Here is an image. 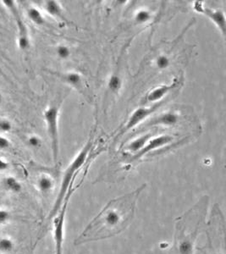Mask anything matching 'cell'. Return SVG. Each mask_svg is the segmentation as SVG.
Returning a JSON list of instances; mask_svg holds the SVG:
<instances>
[{"instance_id":"cell-1","label":"cell","mask_w":226,"mask_h":254,"mask_svg":"<svg viewBox=\"0 0 226 254\" xmlns=\"http://www.w3.org/2000/svg\"><path fill=\"white\" fill-rule=\"evenodd\" d=\"M144 188L141 186L133 192L110 200L75 239V246L110 238L124 232L134 219L136 203Z\"/></svg>"},{"instance_id":"cell-2","label":"cell","mask_w":226,"mask_h":254,"mask_svg":"<svg viewBox=\"0 0 226 254\" xmlns=\"http://www.w3.org/2000/svg\"><path fill=\"white\" fill-rule=\"evenodd\" d=\"M209 199L202 197L188 211L176 219L174 245L170 254H194L198 233L204 225Z\"/></svg>"},{"instance_id":"cell-3","label":"cell","mask_w":226,"mask_h":254,"mask_svg":"<svg viewBox=\"0 0 226 254\" xmlns=\"http://www.w3.org/2000/svg\"><path fill=\"white\" fill-rule=\"evenodd\" d=\"M207 245L203 254H226L225 219L220 207L214 205L207 226Z\"/></svg>"},{"instance_id":"cell-4","label":"cell","mask_w":226,"mask_h":254,"mask_svg":"<svg viewBox=\"0 0 226 254\" xmlns=\"http://www.w3.org/2000/svg\"><path fill=\"white\" fill-rule=\"evenodd\" d=\"M91 148V141H90L79 152L78 155L76 156L75 159H73L71 164L66 169V171L64 173L62 182H61V185H60V191H59V194L57 196L56 201L54 203V207L51 210L50 214L48 216V219H53L57 215V213H59L61 207L63 205L64 201H65L66 196H67V192L69 190V185L71 184V181H73V179L75 177V172L77 171L79 169L81 168L83 164L85 163Z\"/></svg>"},{"instance_id":"cell-5","label":"cell","mask_w":226,"mask_h":254,"mask_svg":"<svg viewBox=\"0 0 226 254\" xmlns=\"http://www.w3.org/2000/svg\"><path fill=\"white\" fill-rule=\"evenodd\" d=\"M59 114L60 108L57 105H50L44 110V118L47 134L50 138L51 148L54 163H57L60 153V140H59Z\"/></svg>"},{"instance_id":"cell-6","label":"cell","mask_w":226,"mask_h":254,"mask_svg":"<svg viewBox=\"0 0 226 254\" xmlns=\"http://www.w3.org/2000/svg\"><path fill=\"white\" fill-rule=\"evenodd\" d=\"M1 3L12 15L14 19L16 21L18 48L22 51L28 50L31 47V39L29 36L28 27L26 26L25 21L22 19L17 3L14 0H3L1 1Z\"/></svg>"},{"instance_id":"cell-7","label":"cell","mask_w":226,"mask_h":254,"mask_svg":"<svg viewBox=\"0 0 226 254\" xmlns=\"http://www.w3.org/2000/svg\"><path fill=\"white\" fill-rule=\"evenodd\" d=\"M163 103H164L163 101L158 102L157 104L151 105L149 107H140V108H136L135 111L133 112L132 115L130 116L128 121H126V124L124 125V127L120 128V130L117 133L115 138L122 136L123 134L126 133L132 128L138 126L142 121H145L148 116H150L151 114H153L154 112L156 111L158 108L163 105Z\"/></svg>"},{"instance_id":"cell-8","label":"cell","mask_w":226,"mask_h":254,"mask_svg":"<svg viewBox=\"0 0 226 254\" xmlns=\"http://www.w3.org/2000/svg\"><path fill=\"white\" fill-rule=\"evenodd\" d=\"M69 194L66 196L64 206L61 207L59 213L54 217V240L55 244V254H63L64 230L67 203L69 202Z\"/></svg>"},{"instance_id":"cell-9","label":"cell","mask_w":226,"mask_h":254,"mask_svg":"<svg viewBox=\"0 0 226 254\" xmlns=\"http://www.w3.org/2000/svg\"><path fill=\"white\" fill-rule=\"evenodd\" d=\"M194 9L196 11L203 14L207 16L208 19L210 20L214 25H216L218 29L220 30L224 38L226 37V16L225 13L222 10H214L208 7H206L203 3L198 2L195 3Z\"/></svg>"},{"instance_id":"cell-10","label":"cell","mask_w":226,"mask_h":254,"mask_svg":"<svg viewBox=\"0 0 226 254\" xmlns=\"http://www.w3.org/2000/svg\"><path fill=\"white\" fill-rule=\"evenodd\" d=\"M173 139L174 138L170 135H161V136L154 137V138L152 137L148 141V143L145 145L144 148L140 152L136 153L135 155L133 156V160L140 159L141 157H143L146 153H148L151 151H154V150L159 148L161 147L165 146L167 144L171 143Z\"/></svg>"},{"instance_id":"cell-11","label":"cell","mask_w":226,"mask_h":254,"mask_svg":"<svg viewBox=\"0 0 226 254\" xmlns=\"http://www.w3.org/2000/svg\"><path fill=\"white\" fill-rule=\"evenodd\" d=\"M179 85V82L171 83L170 85H161V86H156L154 89H152L150 92H148V94L146 96V101L148 103H155L157 104L158 102H160L163 98L172 92L176 86Z\"/></svg>"},{"instance_id":"cell-12","label":"cell","mask_w":226,"mask_h":254,"mask_svg":"<svg viewBox=\"0 0 226 254\" xmlns=\"http://www.w3.org/2000/svg\"><path fill=\"white\" fill-rule=\"evenodd\" d=\"M179 115L175 112H166L158 114L156 117L151 119L147 123L148 127L153 126H165V127H172L178 123Z\"/></svg>"},{"instance_id":"cell-13","label":"cell","mask_w":226,"mask_h":254,"mask_svg":"<svg viewBox=\"0 0 226 254\" xmlns=\"http://www.w3.org/2000/svg\"><path fill=\"white\" fill-rule=\"evenodd\" d=\"M60 79L64 83L68 84L69 86H72L74 88L78 90L79 92H83L85 91L84 88V83L81 74L75 71H69L64 74H58Z\"/></svg>"},{"instance_id":"cell-14","label":"cell","mask_w":226,"mask_h":254,"mask_svg":"<svg viewBox=\"0 0 226 254\" xmlns=\"http://www.w3.org/2000/svg\"><path fill=\"white\" fill-rule=\"evenodd\" d=\"M44 10L49 15L56 19L60 20L65 22H69L65 14H64L63 8L58 1L54 0H47L45 1L44 4Z\"/></svg>"},{"instance_id":"cell-15","label":"cell","mask_w":226,"mask_h":254,"mask_svg":"<svg viewBox=\"0 0 226 254\" xmlns=\"http://www.w3.org/2000/svg\"><path fill=\"white\" fill-rule=\"evenodd\" d=\"M36 188L42 194L50 193L54 188V181L50 175L42 174L36 181Z\"/></svg>"},{"instance_id":"cell-16","label":"cell","mask_w":226,"mask_h":254,"mask_svg":"<svg viewBox=\"0 0 226 254\" xmlns=\"http://www.w3.org/2000/svg\"><path fill=\"white\" fill-rule=\"evenodd\" d=\"M154 137V134L153 133H146L141 135L140 137L136 138L133 140L132 142H131L129 145L127 146V149L129 150L130 152H133L134 154L140 152L145 145L148 143V141Z\"/></svg>"},{"instance_id":"cell-17","label":"cell","mask_w":226,"mask_h":254,"mask_svg":"<svg viewBox=\"0 0 226 254\" xmlns=\"http://www.w3.org/2000/svg\"><path fill=\"white\" fill-rule=\"evenodd\" d=\"M3 186L5 190L10 193L18 194L22 190V182L13 175H8L3 178Z\"/></svg>"},{"instance_id":"cell-18","label":"cell","mask_w":226,"mask_h":254,"mask_svg":"<svg viewBox=\"0 0 226 254\" xmlns=\"http://www.w3.org/2000/svg\"><path fill=\"white\" fill-rule=\"evenodd\" d=\"M16 241L10 235L0 236V254H11L16 250Z\"/></svg>"},{"instance_id":"cell-19","label":"cell","mask_w":226,"mask_h":254,"mask_svg":"<svg viewBox=\"0 0 226 254\" xmlns=\"http://www.w3.org/2000/svg\"><path fill=\"white\" fill-rule=\"evenodd\" d=\"M27 16L29 20L34 23L35 25H44L46 23V20L41 11L36 7H30L27 9Z\"/></svg>"},{"instance_id":"cell-20","label":"cell","mask_w":226,"mask_h":254,"mask_svg":"<svg viewBox=\"0 0 226 254\" xmlns=\"http://www.w3.org/2000/svg\"><path fill=\"white\" fill-rule=\"evenodd\" d=\"M122 86V80L118 74H113L108 82V87L110 92L118 93Z\"/></svg>"},{"instance_id":"cell-21","label":"cell","mask_w":226,"mask_h":254,"mask_svg":"<svg viewBox=\"0 0 226 254\" xmlns=\"http://www.w3.org/2000/svg\"><path fill=\"white\" fill-rule=\"evenodd\" d=\"M152 17H153V15L150 10L143 9V10H140L136 13L134 19H135L136 23H137V24H144V23L148 22L152 19Z\"/></svg>"},{"instance_id":"cell-22","label":"cell","mask_w":226,"mask_h":254,"mask_svg":"<svg viewBox=\"0 0 226 254\" xmlns=\"http://www.w3.org/2000/svg\"><path fill=\"white\" fill-rule=\"evenodd\" d=\"M12 219V213L9 209L0 207V226L8 225Z\"/></svg>"},{"instance_id":"cell-23","label":"cell","mask_w":226,"mask_h":254,"mask_svg":"<svg viewBox=\"0 0 226 254\" xmlns=\"http://www.w3.org/2000/svg\"><path fill=\"white\" fill-rule=\"evenodd\" d=\"M155 64H156L158 69L165 70L170 65V58L168 57L165 54H160L156 58Z\"/></svg>"},{"instance_id":"cell-24","label":"cell","mask_w":226,"mask_h":254,"mask_svg":"<svg viewBox=\"0 0 226 254\" xmlns=\"http://www.w3.org/2000/svg\"><path fill=\"white\" fill-rule=\"evenodd\" d=\"M56 54L59 59L65 61V60L69 59L70 54H71V52H70V49L68 46L65 44H60L56 48Z\"/></svg>"},{"instance_id":"cell-25","label":"cell","mask_w":226,"mask_h":254,"mask_svg":"<svg viewBox=\"0 0 226 254\" xmlns=\"http://www.w3.org/2000/svg\"><path fill=\"white\" fill-rule=\"evenodd\" d=\"M14 128L12 122L6 118L0 120V132L3 134L10 133Z\"/></svg>"},{"instance_id":"cell-26","label":"cell","mask_w":226,"mask_h":254,"mask_svg":"<svg viewBox=\"0 0 226 254\" xmlns=\"http://www.w3.org/2000/svg\"><path fill=\"white\" fill-rule=\"evenodd\" d=\"M26 142H27V144H28L29 146L31 147V148H40L42 146V143H43L41 137L38 136V135H36V134L30 135L27 137Z\"/></svg>"},{"instance_id":"cell-27","label":"cell","mask_w":226,"mask_h":254,"mask_svg":"<svg viewBox=\"0 0 226 254\" xmlns=\"http://www.w3.org/2000/svg\"><path fill=\"white\" fill-rule=\"evenodd\" d=\"M10 145H11V143H10V139L3 135H0V151L9 149Z\"/></svg>"},{"instance_id":"cell-28","label":"cell","mask_w":226,"mask_h":254,"mask_svg":"<svg viewBox=\"0 0 226 254\" xmlns=\"http://www.w3.org/2000/svg\"><path fill=\"white\" fill-rule=\"evenodd\" d=\"M10 164L6 159L0 157V173L5 172L10 169Z\"/></svg>"},{"instance_id":"cell-29","label":"cell","mask_w":226,"mask_h":254,"mask_svg":"<svg viewBox=\"0 0 226 254\" xmlns=\"http://www.w3.org/2000/svg\"><path fill=\"white\" fill-rule=\"evenodd\" d=\"M3 95L2 92H0V105L3 104Z\"/></svg>"}]
</instances>
